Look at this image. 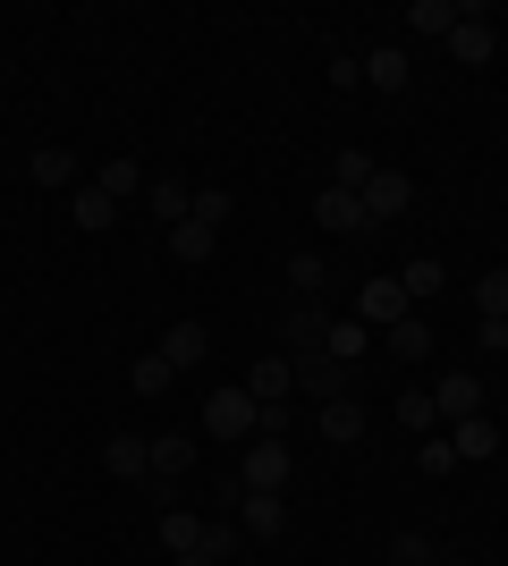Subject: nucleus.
Wrapping results in <instances>:
<instances>
[{
    "label": "nucleus",
    "instance_id": "obj_35",
    "mask_svg": "<svg viewBox=\"0 0 508 566\" xmlns=\"http://www.w3.org/2000/svg\"><path fill=\"white\" fill-rule=\"evenodd\" d=\"M398 423L407 431H433L440 415H433V389H407V398H398Z\"/></svg>",
    "mask_w": 508,
    "mask_h": 566
},
{
    "label": "nucleus",
    "instance_id": "obj_8",
    "mask_svg": "<svg viewBox=\"0 0 508 566\" xmlns=\"http://www.w3.org/2000/svg\"><path fill=\"white\" fill-rule=\"evenodd\" d=\"M25 178H34L43 195H76V187H85V161H76V153H60V144H43V153L25 161Z\"/></svg>",
    "mask_w": 508,
    "mask_h": 566
},
{
    "label": "nucleus",
    "instance_id": "obj_12",
    "mask_svg": "<svg viewBox=\"0 0 508 566\" xmlns=\"http://www.w3.org/2000/svg\"><path fill=\"white\" fill-rule=\"evenodd\" d=\"M322 331H331V313H322L314 296H297V305H289V322H280V338H289L280 355H305V347H322Z\"/></svg>",
    "mask_w": 508,
    "mask_h": 566
},
{
    "label": "nucleus",
    "instance_id": "obj_39",
    "mask_svg": "<svg viewBox=\"0 0 508 566\" xmlns=\"http://www.w3.org/2000/svg\"><path fill=\"white\" fill-rule=\"evenodd\" d=\"M475 347H484V355H508V322H484V331H475Z\"/></svg>",
    "mask_w": 508,
    "mask_h": 566
},
{
    "label": "nucleus",
    "instance_id": "obj_29",
    "mask_svg": "<svg viewBox=\"0 0 508 566\" xmlns=\"http://www.w3.org/2000/svg\"><path fill=\"white\" fill-rule=\"evenodd\" d=\"M289 287L297 296H331V262L322 254H289Z\"/></svg>",
    "mask_w": 508,
    "mask_h": 566
},
{
    "label": "nucleus",
    "instance_id": "obj_24",
    "mask_svg": "<svg viewBox=\"0 0 508 566\" xmlns=\"http://www.w3.org/2000/svg\"><path fill=\"white\" fill-rule=\"evenodd\" d=\"M373 153H364V144H348V153H331V187H348V195H364V178H373Z\"/></svg>",
    "mask_w": 508,
    "mask_h": 566
},
{
    "label": "nucleus",
    "instance_id": "obj_9",
    "mask_svg": "<svg viewBox=\"0 0 508 566\" xmlns=\"http://www.w3.org/2000/svg\"><path fill=\"white\" fill-rule=\"evenodd\" d=\"M102 465H111V482H153V440L145 431H120V440L102 449Z\"/></svg>",
    "mask_w": 508,
    "mask_h": 566
},
{
    "label": "nucleus",
    "instance_id": "obj_26",
    "mask_svg": "<svg viewBox=\"0 0 508 566\" xmlns=\"http://www.w3.org/2000/svg\"><path fill=\"white\" fill-rule=\"evenodd\" d=\"M187 220H204V229H229V220H238V195L229 187H195V212Z\"/></svg>",
    "mask_w": 508,
    "mask_h": 566
},
{
    "label": "nucleus",
    "instance_id": "obj_37",
    "mask_svg": "<svg viewBox=\"0 0 508 566\" xmlns=\"http://www.w3.org/2000/svg\"><path fill=\"white\" fill-rule=\"evenodd\" d=\"M238 542H246V533H238V524H204V549H212V558H220V566H229V558H238Z\"/></svg>",
    "mask_w": 508,
    "mask_h": 566
},
{
    "label": "nucleus",
    "instance_id": "obj_31",
    "mask_svg": "<svg viewBox=\"0 0 508 566\" xmlns=\"http://www.w3.org/2000/svg\"><path fill=\"white\" fill-rule=\"evenodd\" d=\"M415 473H424V482H440V473H458V449H449V431H433V440L415 449Z\"/></svg>",
    "mask_w": 508,
    "mask_h": 566
},
{
    "label": "nucleus",
    "instance_id": "obj_15",
    "mask_svg": "<svg viewBox=\"0 0 508 566\" xmlns=\"http://www.w3.org/2000/svg\"><path fill=\"white\" fill-rule=\"evenodd\" d=\"M145 203H153V220H169V229H178V220L195 212V195H187V178H169V169H162V178H145Z\"/></svg>",
    "mask_w": 508,
    "mask_h": 566
},
{
    "label": "nucleus",
    "instance_id": "obj_21",
    "mask_svg": "<svg viewBox=\"0 0 508 566\" xmlns=\"http://www.w3.org/2000/svg\"><path fill=\"white\" fill-rule=\"evenodd\" d=\"M169 262H212V229H204V220H178V229H169Z\"/></svg>",
    "mask_w": 508,
    "mask_h": 566
},
{
    "label": "nucleus",
    "instance_id": "obj_17",
    "mask_svg": "<svg viewBox=\"0 0 508 566\" xmlns=\"http://www.w3.org/2000/svg\"><path fill=\"white\" fill-rule=\"evenodd\" d=\"M204 347H212V338H204V322H169V331H162V355H169V373H187V364H204Z\"/></svg>",
    "mask_w": 508,
    "mask_h": 566
},
{
    "label": "nucleus",
    "instance_id": "obj_5",
    "mask_svg": "<svg viewBox=\"0 0 508 566\" xmlns=\"http://www.w3.org/2000/svg\"><path fill=\"white\" fill-rule=\"evenodd\" d=\"M204 431H220V440H255V398H246V389H212V398H204Z\"/></svg>",
    "mask_w": 508,
    "mask_h": 566
},
{
    "label": "nucleus",
    "instance_id": "obj_34",
    "mask_svg": "<svg viewBox=\"0 0 508 566\" xmlns=\"http://www.w3.org/2000/svg\"><path fill=\"white\" fill-rule=\"evenodd\" d=\"M289 398H271V406H255V440H289Z\"/></svg>",
    "mask_w": 508,
    "mask_h": 566
},
{
    "label": "nucleus",
    "instance_id": "obj_18",
    "mask_svg": "<svg viewBox=\"0 0 508 566\" xmlns=\"http://www.w3.org/2000/svg\"><path fill=\"white\" fill-rule=\"evenodd\" d=\"M195 465V440L187 431H153V482H178Z\"/></svg>",
    "mask_w": 508,
    "mask_h": 566
},
{
    "label": "nucleus",
    "instance_id": "obj_38",
    "mask_svg": "<svg viewBox=\"0 0 508 566\" xmlns=\"http://www.w3.org/2000/svg\"><path fill=\"white\" fill-rule=\"evenodd\" d=\"M331 85H339V94H356V85H364V60H348V51H339V60H331Z\"/></svg>",
    "mask_w": 508,
    "mask_h": 566
},
{
    "label": "nucleus",
    "instance_id": "obj_33",
    "mask_svg": "<svg viewBox=\"0 0 508 566\" xmlns=\"http://www.w3.org/2000/svg\"><path fill=\"white\" fill-rule=\"evenodd\" d=\"M407 25H415V34H449V25H458V9H449V0H415Z\"/></svg>",
    "mask_w": 508,
    "mask_h": 566
},
{
    "label": "nucleus",
    "instance_id": "obj_40",
    "mask_svg": "<svg viewBox=\"0 0 508 566\" xmlns=\"http://www.w3.org/2000/svg\"><path fill=\"white\" fill-rule=\"evenodd\" d=\"M169 566H220V558H212V549H187V558H169Z\"/></svg>",
    "mask_w": 508,
    "mask_h": 566
},
{
    "label": "nucleus",
    "instance_id": "obj_20",
    "mask_svg": "<svg viewBox=\"0 0 508 566\" xmlns=\"http://www.w3.org/2000/svg\"><path fill=\"white\" fill-rule=\"evenodd\" d=\"M364 85H382V94H407V51L382 43L373 60H364Z\"/></svg>",
    "mask_w": 508,
    "mask_h": 566
},
{
    "label": "nucleus",
    "instance_id": "obj_27",
    "mask_svg": "<svg viewBox=\"0 0 508 566\" xmlns=\"http://www.w3.org/2000/svg\"><path fill=\"white\" fill-rule=\"evenodd\" d=\"M398 287H407L415 305H424V296H440V287H449V271H440V262H433V254H415V262H407V271H398Z\"/></svg>",
    "mask_w": 508,
    "mask_h": 566
},
{
    "label": "nucleus",
    "instance_id": "obj_2",
    "mask_svg": "<svg viewBox=\"0 0 508 566\" xmlns=\"http://www.w3.org/2000/svg\"><path fill=\"white\" fill-rule=\"evenodd\" d=\"M356 203H364V220H373V229H382V220H407V212H415V178H407V169H373Z\"/></svg>",
    "mask_w": 508,
    "mask_h": 566
},
{
    "label": "nucleus",
    "instance_id": "obj_13",
    "mask_svg": "<svg viewBox=\"0 0 508 566\" xmlns=\"http://www.w3.org/2000/svg\"><path fill=\"white\" fill-rule=\"evenodd\" d=\"M449 449H458L466 465H484V457H500V423H491V415H466V423L449 431Z\"/></svg>",
    "mask_w": 508,
    "mask_h": 566
},
{
    "label": "nucleus",
    "instance_id": "obj_30",
    "mask_svg": "<svg viewBox=\"0 0 508 566\" xmlns=\"http://www.w3.org/2000/svg\"><path fill=\"white\" fill-rule=\"evenodd\" d=\"M322 355H339V364L364 373V322H331V331H322Z\"/></svg>",
    "mask_w": 508,
    "mask_h": 566
},
{
    "label": "nucleus",
    "instance_id": "obj_7",
    "mask_svg": "<svg viewBox=\"0 0 508 566\" xmlns=\"http://www.w3.org/2000/svg\"><path fill=\"white\" fill-rule=\"evenodd\" d=\"M449 51H458V69H484L491 51H500V34H491L484 9H458V25H449Z\"/></svg>",
    "mask_w": 508,
    "mask_h": 566
},
{
    "label": "nucleus",
    "instance_id": "obj_4",
    "mask_svg": "<svg viewBox=\"0 0 508 566\" xmlns=\"http://www.w3.org/2000/svg\"><path fill=\"white\" fill-rule=\"evenodd\" d=\"M407 313H415V296L398 280H364L356 287V322L364 331H390V322H407Z\"/></svg>",
    "mask_w": 508,
    "mask_h": 566
},
{
    "label": "nucleus",
    "instance_id": "obj_19",
    "mask_svg": "<svg viewBox=\"0 0 508 566\" xmlns=\"http://www.w3.org/2000/svg\"><path fill=\"white\" fill-rule=\"evenodd\" d=\"M162 549H169V558L204 549V516H195V507H162Z\"/></svg>",
    "mask_w": 508,
    "mask_h": 566
},
{
    "label": "nucleus",
    "instance_id": "obj_14",
    "mask_svg": "<svg viewBox=\"0 0 508 566\" xmlns=\"http://www.w3.org/2000/svg\"><path fill=\"white\" fill-rule=\"evenodd\" d=\"M322 415V440H331V449H356L364 440V406L356 398H331V406H314Z\"/></svg>",
    "mask_w": 508,
    "mask_h": 566
},
{
    "label": "nucleus",
    "instance_id": "obj_28",
    "mask_svg": "<svg viewBox=\"0 0 508 566\" xmlns=\"http://www.w3.org/2000/svg\"><path fill=\"white\" fill-rule=\"evenodd\" d=\"M169 380H178V373H169V355L153 347V355H136V373H127V389H136V398H162Z\"/></svg>",
    "mask_w": 508,
    "mask_h": 566
},
{
    "label": "nucleus",
    "instance_id": "obj_16",
    "mask_svg": "<svg viewBox=\"0 0 508 566\" xmlns=\"http://www.w3.org/2000/svg\"><path fill=\"white\" fill-rule=\"evenodd\" d=\"M297 389V373H289V355H263V364H255V373H246V398L255 406H271V398H289Z\"/></svg>",
    "mask_w": 508,
    "mask_h": 566
},
{
    "label": "nucleus",
    "instance_id": "obj_3",
    "mask_svg": "<svg viewBox=\"0 0 508 566\" xmlns=\"http://www.w3.org/2000/svg\"><path fill=\"white\" fill-rule=\"evenodd\" d=\"M289 473H297L289 440H246V465H238L246 491H289Z\"/></svg>",
    "mask_w": 508,
    "mask_h": 566
},
{
    "label": "nucleus",
    "instance_id": "obj_23",
    "mask_svg": "<svg viewBox=\"0 0 508 566\" xmlns=\"http://www.w3.org/2000/svg\"><path fill=\"white\" fill-rule=\"evenodd\" d=\"M94 187L111 195V203H127V195H145V161H102V169H94Z\"/></svg>",
    "mask_w": 508,
    "mask_h": 566
},
{
    "label": "nucleus",
    "instance_id": "obj_32",
    "mask_svg": "<svg viewBox=\"0 0 508 566\" xmlns=\"http://www.w3.org/2000/svg\"><path fill=\"white\" fill-rule=\"evenodd\" d=\"M475 313H484V322H508V271H484V280H475Z\"/></svg>",
    "mask_w": 508,
    "mask_h": 566
},
{
    "label": "nucleus",
    "instance_id": "obj_25",
    "mask_svg": "<svg viewBox=\"0 0 508 566\" xmlns=\"http://www.w3.org/2000/svg\"><path fill=\"white\" fill-rule=\"evenodd\" d=\"M390 355H398V364H424V355H433V331H424V322H415V313H407V322H390Z\"/></svg>",
    "mask_w": 508,
    "mask_h": 566
},
{
    "label": "nucleus",
    "instance_id": "obj_22",
    "mask_svg": "<svg viewBox=\"0 0 508 566\" xmlns=\"http://www.w3.org/2000/svg\"><path fill=\"white\" fill-rule=\"evenodd\" d=\"M69 220H76V229H111V220H120V203H111L102 187H76V195H69Z\"/></svg>",
    "mask_w": 508,
    "mask_h": 566
},
{
    "label": "nucleus",
    "instance_id": "obj_36",
    "mask_svg": "<svg viewBox=\"0 0 508 566\" xmlns=\"http://www.w3.org/2000/svg\"><path fill=\"white\" fill-rule=\"evenodd\" d=\"M390 566H440V558H433L424 533H398V542H390Z\"/></svg>",
    "mask_w": 508,
    "mask_h": 566
},
{
    "label": "nucleus",
    "instance_id": "obj_10",
    "mask_svg": "<svg viewBox=\"0 0 508 566\" xmlns=\"http://www.w3.org/2000/svg\"><path fill=\"white\" fill-rule=\"evenodd\" d=\"M314 220H322L331 237H364V229H373V220H364V203H356L348 187H322V195H314Z\"/></svg>",
    "mask_w": 508,
    "mask_h": 566
},
{
    "label": "nucleus",
    "instance_id": "obj_6",
    "mask_svg": "<svg viewBox=\"0 0 508 566\" xmlns=\"http://www.w3.org/2000/svg\"><path fill=\"white\" fill-rule=\"evenodd\" d=\"M280 524H289V499H280V491H246V482H238V533L280 542Z\"/></svg>",
    "mask_w": 508,
    "mask_h": 566
},
{
    "label": "nucleus",
    "instance_id": "obj_1",
    "mask_svg": "<svg viewBox=\"0 0 508 566\" xmlns=\"http://www.w3.org/2000/svg\"><path fill=\"white\" fill-rule=\"evenodd\" d=\"M289 373H297V389H305L314 406H331V398H356V364H339V355H322V347L289 355Z\"/></svg>",
    "mask_w": 508,
    "mask_h": 566
},
{
    "label": "nucleus",
    "instance_id": "obj_11",
    "mask_svg": "<svg viewBox=\"0 0 508 566\" xmlns=\"http://www.w3.org/2000/svg\"><path fill=\"white\" fill-rule=\"evenodd\" d=\"M433 415H440V423H466V415H484V380H475V373H449V380L433 389Z\"/></svg>",
    "mask_w": 508,
    "mask_h": 566
}]
</instances>
